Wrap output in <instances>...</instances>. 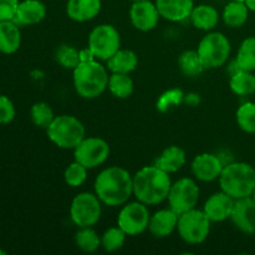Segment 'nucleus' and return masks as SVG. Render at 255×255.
Wrapping results in <instances>:
<instances>
[{"label": "nucleus", "instance_id": "nucleus-1", "mask_svg": "<svg viewBox=\"0 0 255 255\" xmlns=\"http://www.w3.org/2000/svg\"><path fill=\"white\" fill-rule=\"evenodd\" d=\"M95 194L109 207L124 206L133 194V177L122 167L105 168L95 181Z\"/></svg>", "mask_w": 255, "mask_h": 255}, {"label": "nucleus", "instance_id": "nucleus-2", "mask_svg": "<svg viewBox=\"0 0 255 255\" xmlns=\"http://www.w3.org/2000/svg\"><path fill=\"white\" fill-rule=\"evenodd\" d=\"M171 186L169 174L156 164L143 167L133 177V194L137 201L147 206H154L166 201Z\"/></svg>", "mask_w": 255, "mask_h": 255}, {"label": "nucleus", "instance_id": "nucleus-3", "mask_svg": "<svg viewBox=\"0 0 255 255\" xmlns=\"http://www.w3.org/2000/svg\"><path fill=\"white\" fill-rule=\"evenodd\" d=\"M221 189L233 199L252 197L255 188V169L246 162H232L219 176Z\"/></svg>", "mask_w": 255, "mask_h": 255}, {"label": "nucleus", "instance_id": "nucleus-4", "mask_svg": "<svg viewBox=\"0 0 255 255\" xmlns=\"http://www.w3.org/2000/svg\"><path fill=\"white\" fill-rule=\"evenodd\" d=\"M109 77L106 67L96 60L80 62L74 69L75 90L84 99H96L109 86Z\"/></svg>", "mask_w": 255, "mask_h": 255}, {"label": "nucleus", "instance_id": "nucleus-5", "mask_svg": "<svg viewBox=\"0 0 255 255\" xmlns=\"http://www.w3.org/2000/svg\"><path fill=\"white\" fill-rule=\"evenodd\" d=\"M47 137L60 148L75 149L86 137L85 126L79 119L71 115L56 116L46 128Z\"/></svg>", "mask_w": 255, "mask_h": 255}, {"label": "nucleus", "instance_id": "nucleus-6", "mask_svg": "<svg viewBox=\"0 0 255 255\" xmlns=\"http://www.w3.org/2000/svg\"><path fill=\"white\" fill-rule=\"evenodd\" d=\"M211 224L203 209L193 208L179 214L177 232L182 241L187 244H201L208 238L211 233Z\"/></svg>", "mask_w": 255, "mask_h": 255}, {"label": "nucleus", "instance_id": "nucleus-7", "mask_svg": "<svg viewBox=\"0 0 255 255\" xmlns=\"http://www.w3.org/2000/svg\"><path fill=\"white\" fill-rule=\"evenodd\" d=\"M231 49L228 37L222 32L214 31L209 32L201 40L197 51L206 69H217L228 61Z\"/></svg>", "mask_w": 255, "mask_h": 255}, {"label": "nucleus", "instance_id": "nucleus-8", "mask_svg": "<svg viewBox=\"0 0 255 255\" xmlns=\"http://www.w3.org/2000/svg\"><path fill=\"white\" fill-rule=\"evenodd\" d=\"M101 203L96 194L82 192L77 194L70 206V218L79 228L92 227L101 218Z\"/></svg>", "mask_w": 255, "mask_h": 255}, {"label": "nucleus", "instance_id": "nucleus-9", "mask_svg": "<svg viewBox=\"0 0 255 255\" xmlns=\"http://www.w3.org/2000/svg\"><path fill=\"white\" fill-rule=\"evenodd\" d=\"M89 47L97 60L107 61L121 49L120 32L110 24L99 25L90 32Z\"/></svg>", "mask_w": 255, "mask_h": 255}, {"label": "nucleus", "instance_id": "nucleus-10", "mask_svg": "<svg viewBox=\"0 0 255 255\" xmlns=\"http://www.w3.org/2000/svg\"><path fill=\"white\" fill-rule=\"evenodd\" d=\"M199 194L201 191L196 181L184 177L172 183L167 201L169 208L173 209L176 213L182 214L196 208L199 201Z\"/></svg>", "mask_w": 255, "mask_h": 255}, {"label": "nucleus", "instance_id": "nucleus-11", "mask_svg": "<svg viewBox=\"0 0 255 255\" xmlns=\"http://www.w3.org/2000/svg\"><path fill=\"white\" fill-rule=\"evenodd\" d=\"M149 214L147 204L142 202H131L124 204L117 217V226L127 234V236H138L148 229Z\"/></svg>", "mask_w": 255, "mask_h": 255}, {"label": "nucleus", "instance_id": "nucleus-12", "mask_svg": "<svg viewBox=\"0 0 255 255\" xmlns=\"http://www.w3.org/2000/svg\"><path fill=\"white\" fill-rule=\"evenodd\" d=\"M75 161L87 169L96 168L106 162L110 156V146L100 137H85L79 146L75 147Z\"/></svg>", "mask_w": 255, "mask_h": 255}, {"label": "nucleus", "instance_id": "nucleus-13", "mask_svg": "<svg viewBox=\"0 0 255 255\" xmlns=\"http://www.w3.org/2000/svg\"><path fill=\"white\" fill-rule=\"evenodd\" d=\"M159 17L161 16L154 2L149 0L132 2L129 9V19L132 25L139 31H151L157 26Z\"/></svg>", "mask_w": 255, "mask_h": 255}, {"label": "nucleus", "instance_id": "nucleus-14", "mask_svg": "<svg viewBox=\"0 0 255 255\" xmlns=\"http://www.w3.org/2000/svg\"><path fill=\"white\" fill-rule=\"evenodd\" d=\"M231 221L237 229L247 234L255 233V201L252 197L237 199Z\"/></svg>", "mask_w": 255, "mask_h": 255}, {"label": "nucleus", "instance_id": "nucleus-15", "mask_svg": "<svg viewBox=\"0 0 255 255\" xmlns=\"http://www.w3.org/2000/svg\"><path fill=\"white\" fill-rule=\"evenodd\" d=\"M223 167L218 156L213 153H201L192 162V173L198 181L212 182L219 178Z\"/></svg>", "mask_w": 255, "mask_h": 255}, {"label": "nucleus", "instance_id": "nucleus-16", "mask_svg": "<svg viewBox=\"0 0 255 255\" xmlns=\"http://www.w3.org/2000/svg\"><path fill=\"white\" fill-rule=\"evenodd\" d=\"M236 199L223 191L214 193L206 201L203 212L211 222H223L231 219Z\"/></svg>", "mask_w": 255, "mask_h": 255}, {"label": "nucleus", "instance_id": "nucleus-17", "mask_svg": "<svg viewBox=\"0 0 255 255\" xmlns=\"http://www.w3.org/2000/svg\"><path fill=\"white\" fill-rule=\"evenodd\" d=\"M159 16L169 21H183L191 16L193 0H156Z\"/></svg>", "mask_w": 255, "mask_h": 255}, {"label": "nucleus", "instance_id": "nucleus-18", "mask_svg": "<svg viewBox=\"0 0 255 255\" xmlns=\"http://www.w3.org/2000/svg\"><path fill=\"white\" fill-rule=\"evenodd\" d=\"M179 214L176 213L173 209H161L151 216L148 223V229L157 238H164L171 236L177 229Z\"/></svg>", "mask_w": 255, "mask_h": 255}, {"label": "nucleus", "instance_id": "nucleus-19", "mask_svg": "<svg viewBox=\"0 0 255 255\" xmlns=\"http://www.w3.org/2000/svg\"><path fill=\"white\" fill-rule=\"evenodd\" d=\"M46 16V6L41 0H22L19 2L14 21L17 25H35Z\"/></svg>", "mask_w": 255, "mask_h": 255}, {"label": "nucleus", "instance_id": "nucleus-20", "mask_svg": "<svg viewBox=\"0 0 255 255\" xmlns=\"http://www.w3.org/2000/svg\"><path fill=\"white\" fill-rule=\"evenodd\" d=\"M101 0H69L66 14L71 20L85 22L92 20L101 11Z\"/></svg>", "mask_w": 255, "mask_h": 255}, {"label": "nucleus", "instance_id": "nucleus-21", "mask_svg": "<svg viewBox=\"0 0 255 255\" xmlns=\"http://www.w3.org/2000/svg\"><path fill=\"white\" fill-rule=\"evenodd\" d=\"M21 45V32L14 20L0 21V52L14 54Z\"/></svg>", "mask_w": 255, "mask_h": 255}, {"label": "nucleus", "instance_id": "nucleus-22", "mask_svg": "<svg viewBox=\"0 0 255 255\" xmlns=\"http://www.w3.org/2000/svg\"><path fill=\"white\" fill-rule=\"evenodd\" d=\"M192 24L194 27L204 31L213 30L219 22V12L214 6L208 4H201L198 6H194L191 12Z\"/></svg>", "mask_w": 255, "mask_h": 255}, {"label": "nucleus", "instance_id": "nucleus-23", "mask_svg": "<svg viewBox=\"0 0 255 255\" xmlns=\"http://www.w3.org/2000/svg\"><path fill=\"white\" fill-rule=\"evenodd\" d=\"M187 156L183 148L178 146H169L157 158L156 166L168 174L176 173L186 164Z\"/></svg>", "mask_w": 255, "mask_h": 255}, {"label": "nucleus", "instance_id": "nucleus-24", "mask_svg": "<svg viewBox=\"0 0 255 255\" xmlns=\"http://www.w3.org/2000/svg\"><path fill=\"white\" fill-rule=\"evenodd\" d=\"M138 65V57L132 50L120 49L107 60V69L117 74H129Z\"/></svg>", "mask_w": 255, "mask_h": 255}, {"label": "nucleus", "instance_id": "nucleus-25", "mask_svg": "<svg viewBox=\"0 0 255 255\" xmlns=\"http://www.w3.org/2000/svg\"><path fill=\"white\" fill-rule=\"evenodd\" d=\"M249 16V9L244 1H236L231 0V2L224 6L223 9V17L224 22L229 27H241L247 22Z\"/></svg>", "mask_w": 255, "mask_h": 255}, {"label": "nucleus", "instance_id": "nucleus-26", "mask_svg": "<svg viewBox=\"0 0 255 255\" xmlns=\"http://www.w3.org/2000/svg\"><path fill=\"white\" fill-rule=\"evenodd\" d=\"M231 90L238 96H248L255 92V75L253 71L238 70L234 72L229 81Z\"/></svg>", "mask_w": 255, "mask_h": 255}, {"label": "nucleus", "instance_id": "nucleus-27", "mask_svg": "<svg viewBox=\"0 0 255 255\" xmlns=\"http://www.w3.org/2000/svg\"><path fill=\"white\" fill-rule=\"evenodd\" d=\"M236 64L241 70L255 71V36L243 40L237 54Z\"/></svg>", "mask_w": 255, "mask_h": 255}, {"label": "nucleus", "instance_id": "nucleus-28", "mask_svg": "<svg viewBox=\"0 0 255 255\" xmlns=\"http://www.w3.org/2000/svg\"><path fill=\"white\" fill-rule=\"evenodd\" d=\"M178 65L181 71L183 72L186 76L194 77L198 76L199 74L206 70L203 61H202L201 56H199L198 51H194V50H187L183 54L179 56L178 59Z\"/></svg>", "mask_w": 255, "mask_h": 255}, {"label": "nucleus", "instance_id": "nucleus-29", "mask_svg": "<svg viewBox=\"0 0 255 255\" xmlns=\"http://www.w3.org/2000/svg\"><path fill=\"white\" fill-rule=\"evenodd\" d=\"M112 95L117 99H127L133 92V81L128 74H117L112 72L111 76L109 77V86Z\"/></svg>", "mask_w": 255, "mask_h": 255}, {"label": "nucleus", "instance_id": "nucleus-30", "mask_svg": "<svg viewBox=\"0 0 255 255\" xmlns=\"http://www.w3.org/2000/svg\"><path fill=\"white\" fill-rule=\"evenodd\" d=\"M75 243L77 248L81 249L85 253H94L101 247V237L91 228V227H85L80 228L75 236Z\"/></svg>", "mask_w": 255, "mask_h": 255}, {"label": "nucleus", "instance_id": "nucleus-31", "mask_svg": "<svg viewBox=\"0 0 255 255\" xmlns=\"http://www.w3.org/2000/svg\"><path fill=\"white\" fill-rule=\"evenodd\" d=\"M30 116H31L35 126L45 129L51 125V122L56 117L52 109L46 102H36V104L32 105L31 110H30Z\"/></svg>", "mask_w": 255, "mask_h": 255}, {"label": "nucleus", "instance_id": "nucleus-32", "mask_svg": "<svg viewBox=\"0 0 255 255\" xmlns=\"http://www.w3.org/2000/svg\"><path fill=\"white\" fill-rule=\"evenodd\" d=\"M127 234L117 227H112V228H109L101 237V247L106 252H116L119 249H121L124 247L125 241H126Z\"/></svg>", "mask_w": 255, "mask_h": 255}, {"label": "nucleus", "instance_id": "nucleus-33", "mask_svg": "<svg viewBox=\"0 0 255 255\" xmlns=\"http://www.w3.org/2000/svg\"><path fill=\"white\" fill-rule=\"evenodd\" d=\"M237 122L247 133H255V104L246 102L237 111Z\"/></svg>", "mask_w": 255, "mask_h": 255}, {"label": "nucleus", "instance_id": "nucleus-34", "mask_svg": "<svg viewBox=\"0 0 255 255\" xmlns=\"http://www.w3.org/2000/svg\"><path fill=\"white\" fill-rule=\"evenodd\" d=\"M87 178V168L85 166H82L81 163H79L77 161L72 162L71 164L67 166V168L65 169L64 173V179L66 182L67 186L70 187H76L82 186L85 183Z\"/></svg>", "mask_w": 255, "mask_h": 255}, {"label": "nucleus", "instance_id": "nucleus-35", "mask_svg": "<svg viewBox=\"0 0 255 255\" xmlns=\"http://www.w3.org/2000/svg\"><path fill=\"white\" fill-rule=\"evenodd\" d=\"M56 60L65 69L74 70L81 62L80 60V50L69 45H62L56 51Z\"/></svg>", "mask_w": 255, "mask_h": 255}, {"label": "nucleus", "instance_id": "nucleus-36", "mask_svg": "<svg viewBox=\"0 0 255 255\" xmlns=\"http://www.w3.org/2000/svg\"><path fill=\"white\" fill-rule=\"evenodd\" d=\"M15 106L5 95H0V125H7L15 119Z\"/></svg>", "mask_w": 255, "mask_h": 255}, {"label": "nucleus", "instance_id": "nucleus-37", "mask_svg": "<svg viewBox=\"0 0 255 255\" xmlns=\"http://www.w3.org/2000/svg\"><path fill=\"white\" fill-rule=\"evenodd\" d=\"M19 0H0V21L14 20Z\"/></svg>", "mask_w": 255, "mask_h": 255}, {"label": "nucleus", "instance_id": "nucleus-38", "mask_svg": "<svg viewBox=\"0 0 255 255\" xmlns=\"http://www.w3.org/2000/svg\"><path fill=\"white\" fill-rule=\"evenodd\" d=\"M80 60H81V62H89V61H94V60H96V57H95L94 52L91 51V49L87 46L86 49L80 50Z\"/></svg>", "mask_w": 255, "mask_h": 255}, {"label": "nucleus", "instance_id": "nucleus-39", "mask_svg": "<svg viewBox=\"0 0 255 255\" xmlns=\"http://www.w3.org/2000/svg\"><path fill=\"white\" fill-rule=\"evenodd\" d=\"M244 4L249 9V11H255V0H244Z\"/></svg>", "mask_w": 255, "mask_h": 255}, {"label": "nucleus", "instance_id": "nucleus-40", "mask_svg": "<svg viewBox=\"0 0 255 255\" xmlns=\"http://www.w3.org/2000/svg\"><path fill=\"white\" fill-rule=\"evenodd\" d=\"M252 198H253L254 201H255V188H254V191H253V194H252Z\"/></svg>", "mask_w": 255, "mask_h": 255}, {"label": "nucleus", "instance_id": "nucleus-41", "mask_svg": "<svg viewBox=\"0 0 255 255\" xmlns=\"http://www.w3.org/2000/svg\"><path fill=\"white\" fill-rule=\"evenodd\" d=\"M0 255H5V252L4 251H0Z\"/></svg>", "mask_w": 255, "mask_h": 255}, {"label": "nucleus", "instance_id": "nucleus-42", "mask_svg": "<svg viewBox=\"0 0 255 255\" xmlns=\"http://www.w3.org/2000/svg\"><path fill=\"white\" fill-rule=\"evenodd\" d=\"M132 2H134V1H141V0H131Z\"/></svg>", "mask_w": 255, "mask_h": 255}, {"label": "nucleus", "instance_id": "nucleus-43", "mask_svg": "<svg viewBox=\"0 0 255 255\" xmlns=\"http://www.w3.org/2000/svg\"><path fill=\"white\" fill-rule=\"evenodd\" d=\"M236 1H244V0H236Z\"/></svg>", "mask_w": 255, "mask_h": 255}]
</instances>
